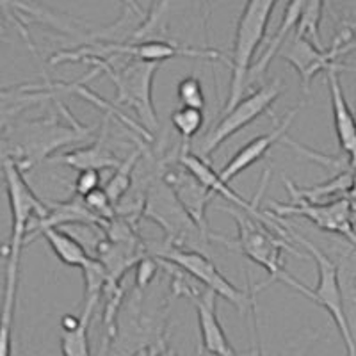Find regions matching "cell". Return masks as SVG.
<instances>
[{
  "label": "cell",
  "mask_w": 356,
  "mask_h": 356,
  "mask_svg": "<svg viewBox=\"0 0 356 356\" xmlns=\"http://www.w3.org/2000/svg\"><path fill=\"white\" fill-rule=\"evenodd\" d=\"M291 235L294 237L296 243L301 244L308 251V257L314 259V262L317 266L319 280H317L316 289L307 287L305 284L292 278L289 273H284L280 282H284L285 285L292 287L294 291L301 292L303 296H307L308 300H312L314 303L319 305L321 308L328 312L330 317L335 323L337 330H339L340 337H342V342H344L348 356H356V340L355 335H353L351 324H349L348 310H346L344 291H342V284H340L339 267H337V264L321 248H317L316 244L312 243V241L305 239L303 235L294 234V230H291Z\"/></svg>",
  "instance_id": "cell-1"
},
{
  "label": "cell",
  "mask_w": 356,
  "mask_h": 356,
  "mask_svg": "<svg viewBox=\"0 0 356 356\" xmlns=\"http://www.w3.org/2000/svg\"><path fill=\"white\" fill-rule=\"evenodd\" d=\"M221 211L227 212V214H230L235 219V225H237V239L228 241L225 237H221V235H212V241H221L227 246L239 250L251 262L259 264L260 267L266 269L269 278L266 282H262L260 285H255V291L267 287L273 282H280L282 275L285 273V251H289V253H292L296 257L310 259L308 255H301L300 251L289 244L287 239H284L275 230L266 227L264 222L253 219L244 211H237V209H232V207H221Z\"/></svg>",
  "instance_id": "cell-2"
},
{
  "label": "cell",
  "mask_w": 356,
  "mask_h": 356,
  "mask_svg": "<svg viewBox=\"0 0 356 356\" xmlns=\"http://www.w3.org/2000/svg\"><path fill=\"white\" fill-rule=\"evenodd\" d=\"M13 130V152L4 155L17 162L22 171L34 168L63 146L75 145L91 138L93 132L91 127L79 123L73 114L66 125L57 122L56 118H41L15 125Z\"/></svg>",
  "instance_id": "cell-3"
},
{
  "label": "cell",
  "mask_w": 356,
  "mask_h": 356,
  "mask_svg": "<svg viewBox=\"0 0 356 356\" xmlns=\"http://www.w3.org/2000/svg\"><path fill=\"white\" fill-rule=\"evenodd\" d=\"M276 2L278 0H246V4H244L237 27H235L230 57V89H228L227 104L222 106L221 114L228 113L244 98L243 93L246 91L248 81H250L253 57L266 36L267 25L271 20Z\"/></svg>",
  "instance_id": "cell-4"
},
{
  "label": "cell",
  "mask_w": 356,
  "mask_h": 356,
  "mask_svg": "<svg viewBox=\"0 0 356 356\" xmlns=\"http://www.w3.org/2000/svg\"><path fill=\"white\" fill-rule=\"evenodd\" d=\"M113 56H127L129 59L148 63H162L173 57H200V59H221V52L212 49H195L184 44L162 40H145L134 43H118V41H97L86 43L75 50H61L50 57V65L63 63H82L91 59L111 61Z\"/></svg>",
  "instance_id": "cell-5"
},
{
  "label": "cell",
  "mask_w": 356,
  "mask_h": 356,
  "mask_svg": "<svg viewBox=\"0 0 356 356\" xmlns=\"http://www.w3.org/2000/svg\"><path fill=\"white\" fill-rule=\"evenodd\" d=\"M95 68L100 73H106L116 88L114 106H127L138 114L139 122L148 132H155L159 127L157 111L154 106V79L161 63L136 61L123 65L122 68H114L111 61L106 59H91Z\"/></svg>",
  "instance_id": "cell-6"
},
{
  "label": "cell",
  "mask_w": 356,
  "mask_h": 356,
  "mask_svg": "<svg viewBox=\"0 0 356 356\" xmlns=\"http://www.w3.org/2000/svg\"><path fill=\"white\" fill-rule=\"evenodd\" d=\"M152 255L178 267V269H182L186 275L198 280L200 284L205 285L207 291H212L216 296L234 305L241 314H246L248 310H255V291H251L248 294V292L235 287L232 282H228V278L222 276V273L203 251L178 248L173 246V244L164 243Z\"/></svg>",
  "instance_id": "cell-7"
},
{
  "label": "cell",
  "mask_w": 356,
  "mask_h": 356,
  "mask_svg": "<svg viewBox=\"0 0 356 356\" xmlns=\"http://www.w3.org/2000/svg\"><path fill=\"white\" fill-rule=\"evenodd\" d=\"M143 214L155 221L166 234V244H173L178 248L195 250L198 244L207 246L209 241L203 237L202 230L191 219L186 209L175 196L173 189L161 178L157 184L150 187L145 200Z\"/></svg>",
  "instance_id": "cell-8"
},
{
  "label": "cell",
  "mask_w": 356,
  "mask_h": 356,
  "mask_svg": "<svg viewBox=\"0 0 356 356\" xmlns=\"http://www.w3.org/2000/svg\"><path fill=\"white\" fill-rule=\"evenodd\" d=\"M284 82L280 79H275V81H271V84L262 86L251 95L244 97L228 113L221 114V120L218 122V125L212 127L203 138L202 146H200V155L202 157H211L222 143L234 138L235 134L246 129L250 123L259 120L262 114L271 109L273 104L280 98V95L284 93Z\"/></svg>",
  "instance_id": "cell-9"
},
{
  "label": "cell",
  "mask_w": 356,
  "mask_h": 356,
  "mask_svg": "<svg viewBox=\"0 0 356 356\" xmlns=\"http://www.w3.org/2000/svg\"><path fill=\"white\" fill-rule=\"evenodd\" d=\"M269 212L278 221H282L284 218H291V216L292 218L300 216V218H305L310 222H314L319 230L342 235L356 248V228L355 222H353L355 205H353L348 196H340V198L333 200V202L324 203L298 202L282 205L280 202H275V205H273Z\"/></svg>",
  "instance_id": "cell-10"
},
{
  "label": "cell",
  "mask_w": 356,
  "mask_h": 356,
  "mask_svg": "<svg viewBox=\"0 0 356 356\" xmlns=\"http://www.w3.org/2000/svg\"><path fill=\"white\" fill-rule=\"evenodd\" d=\"M346 52H348V43L344 47H339V41H335L333 47L324 50L319 49L316 43H312L308 38L292 33L287 38V41L282 44L278 56L284 57L285 61L298 72L301 84H303V91L308 93L310 82L314 81L317 73L330 72L333 68H346V66L337 63V59Z\"/></svg>",
  "instance_id": "cell-11"
},
{
  "label": "cell",
  "mask_w": 356,
  "mask_h": 356,
  "mask_svg": "<svg viewBox=\"0 0 356 356\" xmlns=\"http://www.w3.org/2000/svg\"><path fill=\"white\" fill-rule=\"evenodd\" d=\"M162 178L173 189L177 200L186 209L191 219L196 222V227L202 230L203 237L211 243L214 234L209 228L207 209L212 203V200L216 198V193H212L209 187L203 186L198 178L191 173L189 170H186L180 162H178V166L168 168L164 175H162Z\"/></svg>",
  "instance_id": "cell-12"
},
{
  "label": "cell",
  "mask_w": 356,
  "mask_h": 356,
  "mask_svg": "<svg viewBox=\"0 0 356 356\" xmlns=\"http://www.w3.org/2000/svg\"><path fill=\"white\" fill-rule=\"evenodd\" d=\"M191 301L196 308L198 316L200 339H202V356L203 351L211 353L214 356H237V353L232 348L230 340L227 339V333L222 330L221 323L216 314V294L212 291H205L200 294L198 291L191 296Z\"/></svg>",
  "instance_id": "cell-13"
},
{
  "label": "cell",
  "mask_w": 356,
  "mask_h": 356,
  "mask_svg": "<svg viewBox=\"0 0 356 356\" xmlns=\"http://www.w3.org/2000/svg\"><path fill=\"white\" fill-rule=\"evenodd\" d=\"M300 111L301 107H296V109H292L291 113L285 116L284 122L280 123L276 129H273L271 132L262 134L259 138L251 139L250 143H246V145H244L243 148H241V150L221 168L219 175H221L222 180H225V182H230V180H234V178L237 177V175H241L243 171H246L248 168L253 166L255 162L262 161V159L266 157L267 152L271 150L273 146L287 134L292 122H294V118L300 114Z\"/></svg>",
  "instance_id": "cell-14"
},
{
  "label": "cell",
  "mask_w": 356,
  "mask_h": 356,
  "mask_svg": "<svg viewBox=\"0 0 356 356\" xmlns=\"http://www.w3.org/2000/svg\"><path fill=\"white\" fill-rule=\"evenodd\" d=\"M340 70L348 68H333L326 72V84L330 89V100H332L333 122H335L337 139H339L340 150L344 154H351L356 150V120L353 111L349 109L346 95L342 91V84L339 81Z\"/></svg>",
  "instance_id": "cell-15"
},
{
  "label": "cell",
  "mask_w": 356,
  "mask_h": 356,
  "mask_svg": "<svg viewBox=\"0 0 356 356\" xmlns=\"http://www.w3.org/2000/svg\"><path fill=\"white\" fill-rule=\"evenodd\" d=\"M307 2L308 0H289V4H287V8H285L284 17H282V22H280L278 29H276V33L273 34V38L269 40V43H267L266 50L260 54V57L257 59L255 65L251 66L250 81H248V84H251V82L255 81L257 77H260V75H262V73L269 68V65H271L273 59L278 56L280 49H282V44L287 41V38L291 36L296 29H298V25H300Z\"/></svg>",
  "instance_id": "cell-16"
},
{
  "label": "cell",
  "mask_w": 356,
  "mask_h": 356,
  "mask_svg": "<svg viewBox=\"0 0 356 356\" xmlns=\"http://www.w3.org/2000/svg\"><path fill=\"white\" fill-rule=\"evenodd\" d=\"M2 8H4V17L15 20H24L25 17H29V22H36V24H44L50 25V27L61 31V33H75L73 29V20L70 18L61 17L57 15L56 11L49 9L47 6H43L38 0H2ZM25 24L24 22H18V29Z\"/></svg>",
  "instance_id": "cell-17"
},
{
  "label": "cell",
  "mask_w": 356,
  "mask_h": 356,
  "mask_svg": "<svg viewBox=\"0 0 356 356\" xmlns=\"http://www.w3.org/2000/svg\"><path fill=\"white\" fill-rule=\"evenodd\" d=\"M104 138H106V134H102V138L93 145L79 146V148L66 152L59 157V162L79 171L116 170L123 161H120V157L109 150V146L106 145Z\"/></svg>",
  "instance_id": "cell-18"
},
{
  "label": "cell",
  "mask_w": 356,
  "mask_h": 356,
  "mask_svg": "<svg viewBox=\"0 0 356 356\" xmlns=\"http://www.w3.org/2000/svg\"><path fill=\"white\" fill-rule=\"evenodd\" d=\"M353 182L351 171H342L332 180L312 187H298L292 180H284L287 193L291 196V203L305 202V203H324L330 196L348 195L349 187Z\"/></svg>",
  "instance_id": "cell-19"
},
{
  "label": "cell",
  "mask_w": 356,
  "mask_h": 356,
  "mask_svg": "<svg viewBox=\"0 0 356 356\" xmlns=\"http://www.w3.org/2000/svg\"><path fill=\"white\" fill-rule=\"evenodd\" d=\"M40 235H43L44 241L49 243L50 250L54 251V255L61 260L65 266L82 269L91 259L84 244L75 235L68 234L63 228H47Z\"/></svg>",
  "instance_id": "cell-20"
},
{
  "label": "cell",
  "mask_w": 356,
  "mask_h": 356,
  "mask_svg": "<svg viewBox=\"0 0 356 356\" xmlns=\"http://www.w3.org/2000/svg\"><path fill=\"white\" fill-rule=\"evenodd\" d=\"M139 157H141V150H134L132 154H130V157H127L125 161L120 164V168L114 170V175L109 178V182L104 186V189H106V193L109 195L114 207L120 205L122 200L125 198L127 193H129L130 186H132L134 168L138 164Z\"/></svg>",
  "instance_id": "cell-21"
},
{
  "label": "cell",
  "mask_w": 356,
  "mask_h": 356,
  "mask_svg": "<svg viewBox=\"0 0 356 356\" xmlns=\"http://www.w3.org/2000/svg\"><path fill=\"white\" fill-rule=\"evenodd\" d=\"M324 2L326 0H308L305 6L303 17H301L300 25L296 29L294 33L301 34V36L308 38L312 43H316L319 49H323L319 36V27L321 20H323V11H324Z\"/></svg>",
  "instance_id": "cell-22"
},
{
  "label": "cell",
  "mask_w": 356,
  "mask_h": 356,
  "mask_svg": "<svg viewBox=\"0 0 356 356\" xmlns=\"http://www.w3.org/2000/svg\"><path fill=\"white\" fill-rule=\"evenodd\" d=\"M171 123H173L175 130L180 134L184 146L187 148L189 141L195 138L196 134L202 130L203 127V111L191 109V107H180L171 114Z\"/></svg>",
  "instance_id": "cell-23"
},
{
  "label": "cell",
  "mask_w": 356,
  "mask_h": 356,
  "mask_svg": "<svg viewBox=\"0 0 356 356\" xmlns=\"http://www.w3.org/2000/svg\"><path fill=\"white\" fill-rule=\"evenodd\" d=\"M89 321L82 319V324L73 332H61L63 356H89L88 339Z\"/></svg>",
  "instance_id": "cell-24"
},
{
  "label": "cell",
  "mask_w": 356,
  "mask_h": 356,
  "mask_svg": "<svg viewBox=\"0 0 356 356\" xmlns=\"http://www.w3.org/2000/svg\"><path fill=\"white\" fill-rule=\"evenodd\" d=\"M177 97L182 104V107H191V109L203 111L205 107V95H203L202 81L193 75L182 79L177 86Z\"/></svg>",
  "instance_id": "cell-25"
},
{
  "label": "cell",
  "mask_w": 356,
  "mask_h": 356,
  "mask_svg": "<svg viewBox=\"0 0 356 356\" xmlns=\"http://www.w3.org/2000/svg\"><path fill=\"white\" fill-rule=\"evenodd\" d=\"M84 203H86V207H88L89 211L93 212V214L97 216V218L100 219L104 225H106L107 221H111V219H114L118 216L116 214V207H114V203L111 202L109 195H107L104 187L93 191V193H89V195L84 198Z\"/></svg>",
  "instance_id": "cell-26"
},
{
  "label": "cell",
  "mask_w": 356,
  "mask_h": 356,
  "mask_svg": "<svg viewBox=\"0 0 356 356\" xmlns=\"http://www.w3.org/2000/svg\"><path fill=\"white\" fill-rule=\"evenodd\" d=\"M159 259L154 255H146L136 264V289L139 292L146 291L159 273Z\"/></svg>",
  "instance_id": "cell-27"
},
{
  "label": "cell",
  "mask_w": 356,
  "mask_h": 356,
  "mask_svg": "<svg viewBox=\"0 0 356 356\" xmlns=\"http://www.w3.org/2000/svg\"><path fill=\"white\" fill-rule=\"evenodd\" d=\"M100 180H102L100 171H95V170L79 171L77 178H75V184H73V187H75V195L86 198L89 193L100 189Z\"/></svg>",
  "instance_id": "cell-28"
},
{
  "label": "cell",
  "mask_w": 356,
  "mask_h": 356,
  "mask_svg": "<svg viewBox=\"0 0 356 356\" xmlns=\"http://www.w3.org/2000/svg\"><path fill=\"white\" fill-rule=\"evenodd\" d=\"M123 4H125V11L129 13V15L138 17L141 22L145 20L146 13H145V9L141 8V4H139V0H123Z\"/></svg>",
  "instance_id": "cell-29"
},
{
  "label": "cell",
  "mask_w": 356,
  "mask_h": 356,
  "mask_svg": "<svg viewBox=\"0 0 356 356\" xmlns=\"http://www.w3.org/2000/svg\"><path fill=\"white\" fill-rule=\"evenodd\" d=\"M81 324H82V317L66 314V316H63L61 319V330L63 332H73V330H77Z\"/></svg>",
  "instance_id": "cell-30"
},
{
  "label": "cell",
  "mask_w": 356,
  "mask_h": 356,
  "mask_svg": "<svg viewBox=\"0 0 356 356\" xmlns=\"http://www.w3.org/2000/svg\"><path fill=\"white\" fill-rule=\"evenodd\" d=\"M348 196L349 200H351V203L353 205L356 207V173H353V182H351V187H349V191H348Z\"/></svg>",
  "instance_id": "cell-31"
},
{
  "label": "cell",
  "mask_w": 356,
  "mask_h": 356,
  "mask_svg": "<svg viewBox=\"0 0 356 356\" xmlns=\"http://www.w3.org/2000/svg\"><path fill=\"white\" fill-rule=\"evenodd\" d=\"M348 155V168L351 173H356V150L351 152V154H346Z\"/></svg>",
  "instance_id": "cell-32"
},
{
  "label": "cell",
  "mask_w": 356,
  "mask_h": 356,
  "mask_svg": "<svg viewBox=\"0 0 356 356\" xmlns=\"http://www.w3.org/2000/svg\"><path fill=\"white\" fill-rule=\"evenodd\" d=\"M157 356H175V355H173V353L166 351V353H161V355H157Z\"/></svg>",
  "instance_id": "cell-33"
}]
</instances>
